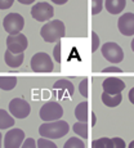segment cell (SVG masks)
Here are the masks:
<instances>
[{
  "instance_id": "cell-32",
  "label": "cell",
  "mask_w": 134,
  "mask_h": 148,
  "mask_svg": "<svg viewBox=\"0 0 134 148\" xmlns=\"http://www.w3.org/2000/svg\"><path fill=\"white\" fill-rule=\"evenodd\" d=\"M128 98H129V101L134 104V88H132V89L129 90V94H128Z\"/></svg>"
},
{
  "instance_id": "cell-23",
  "label": "cell",
  "mask_w": 134,
  "mask_h": 148,
  "mask_svg": "<svg viewBox=\"0 0 134 148\" xmlns=\"http://www.w3.org/2000/svg\"><path fill=\"white\" fill-rule=\"evenodd\" d=\"M36 144H38V148H58L52 140H49L47 138H43V136L38 139Z\"/></svg>"
},
{
  "instance_id": "cell-4",
  "label": "cell",
  "mask_w": 134,
  "mask_h": 148,
  "mask_svg": "<svg viewBox=\"0 0 134 148\" xmlns=\"http://www.w3.org/2000/svg\"><path fill=\"white\" fill-rule=\"evenodd\" d=\"M3 27L9 35L21 34L22 28L25 27V18L19 13H9L4 17Z\"/></svg>"
},
{
  "instance_id": "cell-3",
  "label": "cell",
  "mask_w": 134,
  "mask_h": 148,
  "mask_svg": "<svg viewBox=\"0 0 134 148\" xmlns=\"http://www.w3.org/2000/svg\"><path fill=\"white\" fill-rule=\"evenodd\" d=\"M39 116L44 122H50V121H57L61 120V117L63 116V108L58 103V102H47L45 104H43L40 108Z\"/></svg>"
},
{
  "instance_id": "cell-18",
  "label": "cell",
  "mask_w": 134,
  "mask_h": 148,
  "mask_svg": "<svg viewBox=\"0 0 134 148\" xmlns=\"http://www.w3.org/2000/svg\"><path fill=\"white\" fill-rule=\"evenodd\" d=\"M14 126V117L5 110H0V129H8Z\"/></svg>"
},
{
  "instance_id": "cell-26",
  "label": "cell",
  "mask_w": 134,
  "mask_h": 148,
  "mask_svg": "<svg viewBox=\"0 0 134 148\" xmlns=\"http://www.w3.org/2000/svg\"><path fill=\"white\" fill-rule=\"evenodd\" d=\"M112 140V148H125L126 144H125L124 139L119 138V136H115V138H111Z\"/></svg>"
},
{
  "instance_id": "cell-34",
  "label": "cell",
  "mask_w": 134,
  "mask_h": 148,
  "mask_svg": "<svg viewBox=\"0 0 134 148\" xmlns=\"http://www.w3.org/2000/svg\"><path fill=\"white\" fill-rule=\"evenodd\" d=\"M17 1L21 3V4L28 5V4H32V3H35V0H17Z\"/></svg>"
},
{
  "instance_id": "cell-33",
  "label": "cell",
  "mask_w": 134,
  "mask_h": 148,
  "mask_svg": "<svg viewBox=\"0 0 134 148\" xmlns=\"http://www.w3.org/2000/svg\"><path fill=\"white\" fill-rule=\"evenodd\" d=\"M50 1L54 3V4H57V5H62V4H66L68 0H50Z\"/></svg>"
},
{
  "instance_id": "cell-14",
  "label": "cell",
  "mask_w": 134,
  "mask_h": 148,
  "mask_svg": "<svg viewBox=\"0 0 134 148\" xmlns=\"http://www.w3.org/2000/svg\"><path fill=\"white\" fill-rule=\"evenodd\" d=\"M4 59H5V63L8 64L9 67L12 68H18L23 63V59H25V54L23 53H12L9 50H5L4 54Z\"/></svg>"
},
{
  "instance_id": "cell-37",
  "label": "cell",
  "mask_w": 134,
  "mask_h": 148,
  "mask_svg": "<svg viewBox=\"0 0 134 148\" xmlns=\"http://www.w3.org/2000/svg\"><path fill=\"white\" fill-rule=\"evenodd\" d=\"M132 50H133V52H134V39H133V40H132Z\"/></svg>"
},
{
  "instance_id": "cell-39",
  "label": "cell",
  "mask_w": 134,
  "mask_h": 148,
  "mask_svg": "<svg viewBox=\"0 0 134 148\" xmlns=\"http://www.w3.org/2000/svg\"><path fill=\"white\" fill-rule=\"evenodd\" d=\"M133 3H134V0H133Z\"/></svg>"
},
{
  "instance_id": "cell-13",
  "label": "cell",
  "mask_w": 134,
  "mask_h": 148,
  "mask_svg": "<svg viewBox=\"0 0 134 148\" xmlns=\"http://www.w3.org/2000/svg\"><path fill=\"white\" fill-rule=\"evenodd\" d=\"M103 92L107 94H120L125 89V82L118 77H108L103 81Z\"/></svg>"
},
{
  "instance_id": "cell-6",
  "label": "cell",
  "mask_w": 134,
  "mask_h": 148,
  "mask_svg": "<svg viewBox=\"0 0 134 148\" xmlns=\"http://www.w3.org/2000/svg\"><path fill=\"white\" fill-rule=\"evenodd\" d=\"M101 52L103 54L104 59H107L110 63L118 64L124 59V52H122L121 47L116 42H106L102 45Z\"/></svg>"
},
{
  "instance_id": "cell-9",
  "label": "cell",
  "mask_w": 134,
  "mask_h": 148,
  "mask_svg": "<svg viewBox=\"0 0 134 148\" xmlns=\"http://www.w3.org/2000/svg\"><path fill=\"white\" fill-rule=\"evenodd\" d=\"M28 45V40L23 34L8 35L7 38V50L12 53H23Z\"/></svg>"
},
{
  "instance_id": "cell-28",
  "label": "cell",
  "mask_w": 134,
  "mask_h": 148,
  "mask_svg": "<svg viewBox=\"0 0 134 148\" xmlns=\"http://www.w3.org/2000/svg\"><path fill=\"white\" fill-rule=\"evenodd\" d=\"M53 56H54V59H56L58 63H61V42H59V41H57L56 47H54Z\"/></svg>"
},
{
  "instance_id": "cell-7",
  "label": "cell",
  "mask_w": 134,
  "mask_h": 148,
  "mask_svg": "<svg viewBox=\"0 0 134 148\" xmlns=\"http://www.w3.org/2000/svg\"><path fill=\"white\" fill-rule=\"evenodd\" d=\"M9 112L16 119H26L31 112V106L22 98H13L9 102Z\"/></svg>"
},
{
  "instance_id": "cell-24",
  "label": "cell",
  "mask_w": 134,
  "mask_h": 148,
  "mask_svg": "<svg viewBox=\"0 0 134 148\" xmlns=\"http://www.w3.org/2000/svg\"><path fill=\"white\" fill-rule=\"evenodd\" d=\"M79 92L81 93L82 97H85V98H88V95H89V81H88V79H84L80 85H79Z\"/></svg>"
},
{
  "instance_id": "cell-29",
  "label": "cell",
  "mask_w": 134,
  "mask_h": 148,
  "mask_svg": "<svg viewBox=\"0 0 134 148\" xmlns=\"http://www.w3.org/2000/svg\"><path fill=\"white\" fill-rule=\"evenodd\" d=\"M36 142H35V139H32V138H26V140L23 142V144H22V147L21 148H36Z\"/></svg>"
},
{
  "instance_id": "cell-17",
  "label": "cell",
  "mask_w": 134,
  "mask_h": 148,
  "mask_svg": "<svg viewBox=\"0 0 134 148\" xmlns=\"http://www.w3.org/2000/svg\"><path fill=\"white\" fill-rule=\"evenodd\" d=\"M122 101V95L120 94H107V93H102V102L104 103V106L107 107H116L121 103Z\"/></svg>"
},
{
  "instance_id": "cell-10",
  "label": "cell",
  "mask_w": 134,
  "mask_h": 148,
  "mask_svg": "<svg viewBox=\"0 0 134 148\" xmlns=\"http://www.w3.org/2000/svg\"><path fill=\"white\" fill-rule=\"evenodd\" d=\"M25 142V132L21 129H10L4 136V148H21Z\"/></svg>"
},
{
  "instance_id": "cell-22",
  "label": "cell",
  "mask_w": 134,
  "mask_h": 148,
  "mask_svg": "<svg viewBox=\"0 0 134 148\" xmlns=\"http://www.w3.org/2000/svg\"><path fill=\"white\" fill-rule=\"evenodd\" d=\"M63 148H85L84 142L81 139L76 138V136H72V138L67 139V142L65 143Z\"/></svg>"
},
{
  "instance_id": "cell-15",
  "label": "cell",
  "mask_w": 134,
  "mask_h": 148,
  "mask_svg": "<svg viewBox=\"0 0 134 148\" xmlns=\"http://www.w3.org/2000/svg\"><path fill=\"white\" fill-rule=\"evenodd\" d=\"M126 5V0H106L104 7L110 14H119L124 10Z\"/></svg>"
},
{
  "instance_id": "cell-27",
  "label": "cell",
  "mask_w": 134,
  "mask_h": 148,
  "mask_svg": "<svg viewBox=\"0 0 134 148\" xmlns=\"http://www.w3.org/2000/svg\"><path fill=\"white\" fill-rule=\"evenodd\" d=\"M99 47V38L96 31H92V52H96Z\"/></svg>"
},
{
  "instance_id": "cell-21",
  "label": "cell",
  "mask_w": 134,
  "mask_h": 148,
  "mask_svg": "<svg viewBox=\"0 0 134 148\" xmlns=\"http://www.w3.org/2000/svg\"><path fill=\"white\" fill-rule=\"evenodd\" d=\"M92 148H112V140L111 138H99L92 142Z\"/></svg>"
},
{
  "instance_id": "cell-12",
  "label": "cell",
  "mask_w": 134,
  "mask_h": 148,
  "mask_svg": "<svg viewBox=\"0 0 134 148\" xmlns=\"http://www.w3.org/2000/svg\"><path fill=\"white\" fill-rule=\"evenodd\" d=\"M53 89L56 92V94L58 95L59 99H66V98H71L75 92V88H74V84L68 80H58L54 82Z\"/></svg>"
},
{
  "instance_id": "cell-8",
  "label": "cell",
  "mask_w": 134,
  "mask_h": 148,
  "mask_svg": "<svg viewBox=\"0 0 134 148\" xmlns=\"http://www.w3.org/2000/svg\"><path fill=\"white\" fill-rule=\"evenodd\" d=\"M54 14V9L50 4L45 1L41 3H36L31 9V16L34 19L39 22H47L48 19H50Z\"/></svg>"
},
{
  "instance_id": "cell-30",
  "label": "cell",
  "mask_w": 134,
  "mask_h": 148,
  "mask_svg": "<svg viewBox=\"0 0 134 148\" xmlns=\"http://www.w3.org/2000/svg\"><path fill=\"white\" fill-rule=\"evenodd\" d=\"M13 3L14 0H0V9H9Z\"/></svg>"
},
{
  "instance_id": "cell-38",
  "label": "cell",
  "mask_w": 134,
  "mask_h": 148,
  "mask_svg": "<svg viewBox=\"0 0 134 148\" xmlns=\"http://www.w3.org/2000/svg\"><path fill=\"white\" fill-rule=\"evenodd\" d=\"M1 136L3 135H1V133H0V148H1Z\"/></svg>"
},
{
  "instance_id": "cell-11",
  "label": "cell",
  "mask_w": 134,
  "mask_h": 148,
  "mask_svg": "<svg viewBox=\"0 0 134 148\" xmlns=\"http://www.w3.org/2000/svg\"><path fill=\"white\" fill-rule=\"evenodd\" d=\"M118 28L125 36L134 35V13H124L118 21Z\"/></svg>"
},
{
  "instance_id": "cell-19",
  "label": "cell",
  "mask_w": 134,
  "mask_h": 148,
  "mask_svg": "<svg viewBox=\"0 0 134 148\" xmlns=\"http://www.w3.org/2000/svg\"><path fill=\"white\" fill-rule=\"evenodd\" d=\"M72 130L79 136H81L84 139H88V136H89V126H88L87 122H81V121L75 122L72 126Z\"/></svg>"
},
{
  "instance_id": "cell-31",
  "label": "cell",
  "mask_w": 134,
  "mask_h": 148,
  "mask_svg": "<svg viewBox=\"0 0 134 148\" xmlns=\"http://www.w3.org/2000/svg\"><path fill=\"white\" fill-rule=\"evenodd\" d=\"M121 68L116 67V66H111V67H106L103 68V72H121Z\"/></svg>"
},
{
  "instance_id": "cell-5",
  "label": "cell",
  "mask_w": 134,
  "mask_h": 148,
  "mask_svg": "<svg viewBox=\"0 0 134 148\" xmlns=\"http://www.w3.org/2000/svg\"><path fill=\"white\" fill-rule=\"evenodd\" d=\"M31 68L34 72H52L53 71V61L47 53L40 52L36 53L31 58Z\"/></svg>"
},
{
  "instance_id": "cell-25",
  "label": "cell",
  "mask_w": 134,
  "mask_h": 148,
  "mask_svg": "<svg viewBox=\"0 0 134 148\" xmlns=\"http://www.w3.org/2000/svg\"><path fill=\"white\" fill-rule=\"evenodd\" d=\"M102 8H103V0H92V14H96L102 12Z\"/></svg>"
},
{
  "instance_id": "cell-1",
  "label": "cell",
  "mask_w": 134,
  "mask_h": 148,
  "mask_svg": "<svg viewBox=\"0 0 134 148\" xmlns=\"http://www.w3.org/2000/svg\"><path fill=\"white\" fill-rule=\"evenodd\" d=\"M70 130L67 121L63 120H57V121H50V122H44L39 127V134L43 138L47 139H61L65 136Z\"/></svg>"
},
{
  "instance_id": "cell-36",
  "label": "cell",
  "mask_w": 134,
  "mask_h": 148,
  "mask_svg": "<svg viewBox=\"0 0 134 148\" xmlns=\"http://www.w3.org/2000/svg\"><path fill=\"white\" fill-rule=\"evenodd\" d=\"M128 148H134V140L130 142V143H129V147H128Z\"/></svg>"
},
{
  "instance_id": "cell-16",
  "label": "cell",
  "mask_w": 134,
  "mask_h": 148,
  "mask_svg": "<svg viewBox=\"0 0 134 148\" xmlns=\"http://www.w3.org/2000/svg\"><path fill=\"white\" fill-rule=\"evenodd\" d=\"M88 112H89V103L88 102H81L75 108V117L78 119V121L87 122L88 117H89Z\"/></svg>"
},
{
  "instance_id": "cell-35",
  "label": "cell",
  "mask_w": 134,
  "mask_h": 148,
  "mask_svg": "<svg viewBox=\"0 0 134 148\" xmlns=\"http://www.w3.org/2000/svg\"><path fill=\"white\" fill-rule=\"evenodd\" d=\"M90 116H92V125L94 126V125H96V121H97V119H96V113L92 112V113H90Z\"/></svg>"
},
{
  "instance_id": "cell-20",
  "label": "cell",
  "mask_w": 134,
  "mask_h": 148,
  "mask_svg": "<svg viewBox=\"0 0 134 148\" xmlns=\"http://www.w3.org/2000/svg\"><path fill=\"white\" fill-rule=\"evenodd\" d=\"M17 85V79L13 76H0V89L12 90Z\"/></svg>"
},
{
  "instance_id": "cell-2",
  "label": "cell",
  "mask_w": 134,
  "mask_h": 148,
  "mask_svg": "<svg viewBox=\"0 0 134 148\" xmlns=\"http://www.w3.org/2000/svg\"><path fill=\"white\" fill-rule=\"evenodd\" d=\"M40 35L43 40L47 42H57L66 35V27L65 23L59 19H54L45 23L40 30Z\"/></svg>"
}]
</instances>
